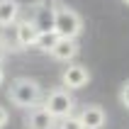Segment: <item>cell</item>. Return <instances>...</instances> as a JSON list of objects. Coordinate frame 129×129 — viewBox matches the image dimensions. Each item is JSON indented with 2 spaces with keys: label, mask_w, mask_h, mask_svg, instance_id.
<instances>
[{
  "label": "cell",
  "mask_w": 129,
  "mask_h": 129,
  "mask_svg": "<svg viewBox=\"0 0 129 129\" xmlns=\"http://www.w3.org/2000/svg\"><path fill=\"white\" fill-rule=\"evenodd\" d=\"M37 37H39V29L34 27V22L29 20V17L15 22V42H17L20 49H29V46H34Z\"/></svg>",
  "instance_id": "cell-5"
},
{
  "label": "cell",
  "mask_w": 129,
  "mask_h": 129,
  "mask_svg": "<svg viewBox=\"0 0 129 129\" xmlns=\"http://www.w3.org/2000/svg\"><path fill=\"white\" fill-rule=\"evenodd\" d=\"M42 107L49 112L54 119H63V117L73 115V107H76V100H73L71 90H66V88H54V90H49V93L42 98Z\"/></svg>",
  "instance_id": "cell-3"
},
{
  "label": "cell",
  "mask_w": 129,
  "mask_h": 129,
  "mask_svg": "<svg viewBox=\"0 0 129 129\" xmlns=\"http://www.w3.org/2000/svg\"><path fill=\"white\" fill-rule=\"evenodd\" d=\"M22 124H24V129H56V119L42 105H37V107L29 110L27 115H24V119H22Z\"/></svg>",
  "instance_id": "cell-6"
},
{
  "label": "cell",
  "mask_w": 129,
  "mask_h": 129,
  "mask_svg": "<svg viewBox=\"0 0 129 129\" xmlns=\"http://www.w3.org/2000/svg\"><path fill=\"white\" fill-rule=\"evenodd\" d=\"M54 7V32L58 39H78L83 32V20L73 7L63 5V3H51Z\"/></svg>",
  "instance_id": "cell-2"
},
{
  "label": "cell",
  "mask_w": 129,
  "mask_h": 129,
  "mask_svg": "<svg viewBox=\"0 0 129 129\" xmlns=\"http://www.w3.org/2000/svg\"><path fill=\"white\" fill-rule=\"evenodd\" d=\"M44 93H42V85H39V80L34 78H15L7 88V100L12 102L15 107L20 110H32L37 107L39 102H42Z\"/></svg>",
  "instance_id": "cell-1"
},
{
  "label": "cell",
  "mask_w": 129,
  "mask_h": 129,
  "mask_svg": "<svg viewBox=\"0 0 129 129\" xmlns=\"http://www.w3.org/2000/svg\"><path fill=\"white\" fill-rule=\"evenodd\" d=\"M61 83H63L66 90H80V88H85L90 83V71L83 63H71L61 73Z\"/></svg>",
  "instance_id": "cell-4"
},
{
  "label": "cell",
  "mask_w": 129,
  "mask_h": 129,
  "mask_svg": "<svg viewBox=\"0 0 129 129\" xmlns=\"http://www.w3.org/2000/svg\"><path fill=\"white\" fill-rule=\"evenodd\" d=\"M78 119H80V124L85 129H102L105 122H107V115H105V110L100 105H85V107L80 110Z\"/></svg>",
  "instance_id": "cell-8"
},
{
  "label": "cell",
  "mask_w": 129,
  "mask_h": 129,
  "mask_svg": "<svg viewBox=\"0 0 129 129\" xmlns=\"http://www.w3.org/2000/svg\"><path fill=\"white\" fill-rule=\"evenodd\" d=\"M7 119H10V115H7V110L0 105V129H5V127H7Z\"/></svg>",
  "instance_id": "cell-14"
},
{
  "label": "cell",
  "mask_w": 129,
  "mask_h": 129,
  "mask_svg": "<svg viewBox=\"0 0 129 129\" xmlns=\"http://www.w3.org/2000/svg\"><path fill=\"white\" fill-rule=\"evenodd\" d=\"M3 80H5V71H3V66H0V85H3Z\"/></svg>",
  "instance_id": "cell-16"
},
{
  "label": "cell",
  "mask_w": 129,
  "mask_h": 129,
  "mask_svg": "<svg viewBox=\"0 0 129 129\" xmlns=\"http://www.w3.org/2000/svg\"><path fill=\"white\" fill-rule=\"evenodd\" d=\"M5 56H7V42H5V39H0V63L5 61Z\"/></svg>",
  "instance_id": "cell-15"
},
{
  "label": "cell",
  "mask_w": 129,
  "mask_h": 129,
  "mask_svg": "<svg viewBox=\"0 0 129 129\" xmlns=\"http://www.w3.org/2000/svg\"><path fill=\"white\" fill-rule=\"evenodd\" d=\"M124 3H127V5H129V0H124Z\"/></svg>",
  "instance_id": "cell-17"
},
{
  "label": "cell",
  "mask_w": 129,
  "mask_h": 129,
  "mask_svg": "<svg viewBox=\"0 0 129 129\" xmlns=\"http://www.w3.org/2000/svg\"><path fill=\"white\" fill-rule=\"evenodd\" d=\"M29 20L34 22V27L39 32H54V7L49 3H34L32 5V17Z\"/></svg>",
  "instance_id": "cell-7"
},
{
  "label": "cell",
  "mask_w": 129,
  "mask_h": 129,
  "mask_svg": "<svg viewBox=\"0 0 129 129\" xmlns=\"http://www.w3.org/2000/svg\"><path fill=\"white\" fill-rule=\"evenodd\" d=\"M56 42H58L56 32H39V37H37V42H34V49H39L42 54H49Z\"/></svg>",
  "instance_id": "cell-11"
},
{
  "label": "cell",
  "mask_w": 129,
  "mask_h": 129,
  "mask_svg": "<svg viewBox=\"0 0 129 129\" xmlns=\"http://www.w3.org/2000/svg\"><path fill=\"white\" fill-rule=\"evenodd\" d=\"M22 5L17 0H0V27H15V22L20 20Z\"/></svg>",
  "instance_id": "cell-10"
},
{
  "label": "cell",
  "mask_w": 129,
  "mask_h": 129,
  "mask_svg": "<svg viewBox=\"0 0 129 129\" xmlns=\"http://www.w3.org/2000/svg\"><path fill=\"white\" fill-rule=\"evenodd\" d=\"M56 129H85V127L80 124L78 117L68 115V117H63V119H58V122H56Z\"/></svg>",
  "instance_id": "cell-12"
},
{
  "label": "cell",
  "mask_w": 129,
  "mask_h": 129,
  "mask_svg": "<svg viewBox=\"0 0 129 129\" xmlns=\"http://www.w3.org/2000/svg\"><path fill=\"white\" fill-rule=\"evenodd\" d=\"M78 51H80V46H78V42L76 39H58L56 44H54V49L49 51V56L51 58H56V61H73V58L78 56Z\"/></svg>",
  "instance_id": "cell-9"
},
{
  "label": "cell",
  "mask_w": 129,
  "mask_h": 129,
  "mask_svg": "<svg viewBox=\"0 0 129 129\" xmlns=\"http://www.w3.org/2000/svg\"><path fill=\"white\" fill-rule=\"evenodd\" d=\"M119 102H122V107L129 110V80H124L119 88Z\"/></svg>",
  "instance_id": "cell-13"
}]
</instances>
